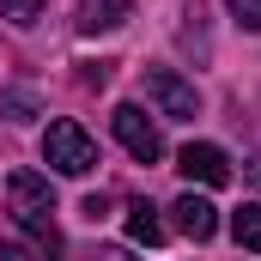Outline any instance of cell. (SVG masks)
Returning <instances> with one entry per match:
<instances>
[{
	"mask_svg": "<svg viewBox=\"0 0 261 261\" xmlns=\"http://www.w3.org/2000/svg\"><path fill=\"white\" fill-rule=\"evenodd\" d=\"M6 206H12L18 231H24L37 249L61 255V231H55V189H49V176H37V170H12V176H6Z\"/></svg>",
	"mask_w": 261,
	"mask_h": 261,
	"instance_id": "cell-1",
	"label": "cell"
},
{
	"mask_svg": "<svg viewBox=\"0 0 261 261\" xmlns=\"http://www.w3.org/2000/svg\"><path fill=\"white\" fill-rule=\"evenodd\" d=\"M43 158H49L61 176H91V170H97V140L79 128V122H49Z\"/></svg>",
	"mask_w": 261,
	"mask_h": 261,
	"instance_id": "cell-2",
	"label": "cell"
},
{
	"mask_svg": "<svg viewBox=\"0 0 261 261\" xmlns=\"http://www.w3.org/2000/svg\"><path fill=\"white\" fill-rule=\"evenodd\" d=\"M110 128H116V140L128 146V158H140V164H158V158H164L158 122H152L140 103H116V110H110Z\"/></svg>",
	"mask_w": 261,
	"mask_h": 261,
	"instance_id": "cell-3",
	"label": "cell"
},
{
	"mask_svg": "<svg viewBox=\"0 0 261 261\" xmlns=\"http://www.w3.org/2000/svg\"><path fill=\"white\" fill-rule=\"evenodd\" d=\"M146 97L170 116V122H195L200 116V97H195V85L176 73V67H146Z\"/></svg>",
	"mask_w": 261,
	"mask_h": 261,
	"instance_id": "cell-4",
	"label": "cell"
},
{
	"mask_svg": "<svg viewBox=\"0 0 261 261\" xmlns=\"http://www.w3.org/2000/svg\"><path fill=\"white\" fill-rule=\"evenodd\" d=\"M176 170H182L189 182H200V189H225V182H231V158H225L219 146H206V140H195V146L176 152Z\"/></svg>",
	"mask_w": 261,
	"mask_h": 261,
	"instance_id": "cell-5",
	"label": "cell"
},
{
	"mask_svg": "<svg viewBox=\"0 0 261 261\" xmlns=\"http://www.w3.org/2000/svg\"><path fill=\"white\" fill-rule=\"evenodd\" d=\"M170 213H176V231H182L189 243H206V237L219 231V206H213V200H206V195H195V189H189V195L176 200Z\"/></svg>",
	"mask_w": 261,
	"mask_h": 261,
	"instance_id": "cell-6",
	"label": "cell"
},
{
	"mask_svg": "<svg viewBox=\"0 0 261 261\" xmlns=\"http://www.w3.org/2000/svg\"><path fill=\"white\" fill-rule=\"evenodd\" d=\"M128 237H134V243H146V249L164 243V219H158L152 200H134V206H128Z\"/></svg>",
	"mask_w": 261,
	"mask_h": 261,
	"instance_id": "cell-7",
	"label": "cell"
},
{
	"mask_svg": "<svg viewBox=\"0 0 261 261\" xmlns=\"http://www.w3.org/2000/svg\"><path fill=\"white\" fill-rule=\"evenodd\" d=\"M231 237H237V249L261 255V200H243V206L231 213Z\"/></svg>",
	"mask_w": 261,
	"mask_h": 261,
	"instance_id": "cell-8",
	"label": "cell"
},
{
	"mask_svg": "<svg viewBox=\"0 0 261 261\" xmlns=\"http://www.w3.org/2000/svg\"><path fill=\"white\" fill-rule=\"evenodd\" d=\"M134 0H91V6H79V31H116L122 18H128Z\"/></svg>",
	"mask_w": 261,
	"mask_h": 261,
	"instance_id": "cell-9",
	"label": "cell"
},
{
	"mask_svg": "<svg viewBox=\"0 0 261 261\" xmlns=\"http://www.w3.org/2000/svg\"><path fill=\"white\" fill-rule=\"evenodd\" d=\"M0 116L31 122V116H37V91H6V97H0Z\"/></svg>",
	"mask_w": 261,
	"mask_h": 261,
	"instance_id": "cell-10",
	"label": "cell"
},
{
	"mask_svg": "<svg viewBox=\"0 0 261 261\" xmlns=\"http://www.w3.org/2000/svg\"><path fill=\"white\" fill-rule=\"evenodd\" d=\"M37 12H43V0H0V18H12V24H37Z\"/></svg>",
	"mask_w": 261,
	"mask_h": 261,
	"instance_id": "cell-11",
	"label": "cell"
},
{
	"mask_svg": "<svg viewBox=\"0 0 261 261\" xmlns=\"http://www.w3.org/2000/svg\"><path fill=\"white\" fill-rule=\"evenodd\" d=\"M231 12H237V24L243 31H261V0H225Z\"/></svg>",
	"mask_w": 261,
	"mask_h": 261,
	"instance_id": "cell-12",
	"label": "cell"
},
{
	"mask_svg": "<svg viewBox=\"0 0 261 261\" xmlns=\"http://www.w3.org/2000/svg\"><path fill=\"white\" fill-rule=\"evenodd\" d=\"M85 261H128V249H91Z\"/></svg>",
	"mask_w": 261,
	"mask_h": 261,
	"instance_id": "cell-13",
	"label": "cell"
},
{
	"mask_svg": "<svg viewBox=\"0 0 261 261\" xmlns=\"http://www.w3.org/2000/svg\"><path fill=\"white\" fill-rule=\"evenodd\" d=\"M0 261H31V255H24L18 243H0Z\"/></svg>",
	"mask_w": 261,
	"mask_h": 261,
	"instance_id": "cell-14",
	"label": "cell"
},
{
	"mask_svg": "<svg viewBox=\"0 0 261 261\" xmlns=\"http://www.w3.org/2000/svg\"><path fill=\"white\" fill-rule=\"evenodd\" d=\"M249 182H255V189H261V164H249Z\"/></svg>",
	"mask_w": 261,
	"mask_h": 261,
	"instance_id": "cell-15",
	"label": "cell"
}]
</instances>
